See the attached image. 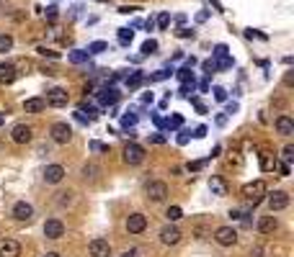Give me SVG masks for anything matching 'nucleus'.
Masks as SVG:
<instances>
[{"instance_id":"nucleus-41","label":"nucleus","mask_w":294,"mask_h":257,"mask_svg":"<svg viewBox=\"0 0 294 257\" xmlns=\"http://www.w3.org/2000/svg\"><path fill=\"white\" fill-rule=\"evenodd\" d=\"M176 36H178V39H191V36H194V31H191V28H183V26H181V28L176 31Z\"/></svg>"},{"instance_id":"nucleus-36","label":"nucleus","mask_w":294,"mask_h":257,"mask_svg":"<svg viewBox=\"0 0 294 257\" xmlns=\"http://www.w3.org/2000/svg\"><path fill=\"white\" fill-rule=\"evenodd\" d=\"M191 93H194V82H183V88L178 90V95L181 98H191Z\"/></svg>"},{"instance_id":"nucleus-18","label":"nucleus","mask_w":294,"mask_h":257,"mask_svg":"<svg viewBox=\"0 0 294 257\" xmlns=\"http://www.w3.org/2000/svg\"><path fill=\"white\" fill-rule=\"evenodd\" d=\"M13 80H16V67L11 62H0V82L11 85Z\"/></svg>"},{"instance_id":"nucleus-5","label":"nucleus","mask_w":294,"mask_h":257,"mask_svg":"<svg viewBox=\"0 0 294 257\" xmlns=\"http://www.w3.org/2000/svg\"><path fill=\"white\" fill-rule=\"evenodd\" d=\"M145 159V149L140 147V144H127V147H124V162H127V165H140Z\"/></svg>"},{"instance_id":"nucleus-38","label":"nucleus","mask_w":294,"mask_h":257,"mask_svg":"<svg viewBox=\"0 0 294 257\" xmlns=\"http://www.w3.org/2000/svg\"><path fill=\"white\" fill-rule=\"evenodd\" d=\"M212 93H215V101H220V103L227 101V90H225V88H215Z\"/></svg>"},{"instance_id":"nucleus-32","label":"nucleus","mask_w":294,"mask_h":257,"mask_svg":"<svg viewBox=\"0 0 294 257\" xmlns=\"http://www.w3.org/2000/svg\"><path fill=\"white\" fill-rule=\"evenodd\" d=\"M155 23H157V26H160V28L165 31L168 26H171V13H168V11H163V13L157 16V21H155Z\"/></svg>"},{"instance_id":"nucleus-26","label":"nucleus","mask_w":294,"mask_h":257,"mask_svg":"<svg viewBox=\"0 0 294 257\" xmlns=\"http://www.w3.org/2000/svg\"><path fill=\"white\" fill-rule=\"evenodd\" d=\"M181 123H183V116H181V113H176V116H171V118L165 121V128L176 132V128H181Z\"/></svg>"},{"instance_id":"nucleus-55","label":"nucleus","mask_w":294,"mask_h":257,"mask_svg":"<svg viewBox=\"0 0 294 257\" xmlns=\"http://www.w3.org/2000/svg\"><path fill=\"white\" fill-rule=\"evenodd\" d=\"M217 123H220V126H225V123H227V116H225V113H220V116H217Z\"/></svg>"},{"instance_id":"nucleus-43","label":"nucleus","mask_w":294,"mask_h":257,"mask_svg":"<svg viewBox=\"0 0 294 257\" xmlns=\"http://www.w3.org/2000/svg\"><path fill=\"white\" fill-rule=\"evenodd\" d=\"M67 203H72V193L67 190V193H60V206H67Z\"/></svg>"},{"instance_id":"nucleus-11","label":"nucleus","mask_w":294,"mask_h":257,"mask_svg":"<svg viewBox=\"0 0 294 257\" xmlns=\"http://www.w3.org/2000/svg\"><path fill=\"white\" fill-rule=\"evenodd\" d=\"M13 216H16L18 221H31V219H34V206L26 203V201H18V203L13 206Z\"/></svg>"},{"instance_id":"nucleus-31","label":"nucleus","mask_w":294,"mask_h":257,"mask_svg":"<svg viewBox=\"0 0 294 257\" xmlns=\"http://www.w3.org/2000/svg\"><path fill=\"white\" fill-rule=\"evenodd\" d=\"M142 80H145L142 72H132V75L127 77V85H129V88H137V85H142Z\"/></svg>"},{"instance_id":"nucleus-27","label":"nucleus","mask_w":294,"mask_h":257,"mask_svg":"<svg viewBox=\"0 0 294 257\" xmlns=\"http://www.w3.org/2000/svg\"><path fill=\"white\" fill-rule=\"evenodd\" d=\"M132 39H135L132 28H119V41H121V44H132Z\"/></svg>"},{"instance_id":"nucleus-4","label":"nucleus","mask_w":294,"mask_h":257,"mask_svg":"<svg viewBox=\"0 0 294 257\" xmlns=\"http://www.w3.org/2000/svg\"><path fill=\"white\" fill-rule=\"evenodd\" d=\"M11 139H13L16 144H29V142L34 139L31 126H26V123H16V126H13V132H11Z\"/></svg>"},{"instance_id":"nucleus-19","label":"nucleus","mask_w":294,"mask_h":257,"mask_svg":"<svg viewBox=\"0 0 294 257\" xmlns=\"http://www.w3.org/2000/svg\"><path fill=\"white\" fill-rule=\"evenodd\" d=\"M276 132L284 134V137L294 134V121H291L289 116H279V118H276Z\"/></svg>"},{"instance_id":"nucleus-50","label":"nucleus","mask_w":294,"mask_h":257,"mask_svg":"<svg viewBox=\"0 0 294 257\" xmlns=\"http://www.w3.org/2000/svg\"><path fill=\"white\" fill-rule=\"evenodd\" d=\"M47 18H49V21H55V18H57V8H55V6H52V8H47Z\"/></svg>"},{"instance_id":"nucleus-42","label":"nucleus","mask_w":294,"mask_h":257,"mask_svg":"<svg viewBox=\"0 0 294 257\" xmlns=\"http://www.w3.org/2000/svg\"><path fill=\"white\" fill-rule=\"evenodd\" d=\"M215 57H217V59L227 57V47H225V44H217V47H215Z\"/></svg>"},{"instance_id":"nucleus-57","label":"nucleus","mask_w":294,"mask_h":257,"mask_svg":"<svg viewBox=\"0 0 294 257\" xmlns=\"http://www.w3.org/2000/svg\"><path fill=\"white\" fill-rule=\"evenodd\" d=\"M135 254H137V252H135V249H129V252H124L121 257H135Z\"/></svg>"},{"instance_id":"nucleus-17","label":"nucleus","mask_w":294,"mask_h":257,"mask_svg":"<svg viewBox=\"0 0 294 257\" xmlns=\"http://www.w3.org/2000/svg\"><path fill=\"white\" fill-rule=\"evenodd\" d=\"M276 227H279V221H276L274 213H271V216H261V219H258V232H261V234H274Z\"/></svg>"},{"instance_id":"nucleus-54","label":"nucleus","mask_w":294,"mask_h":257,"mask_svg":"<svg viewBox=\"0 0 294 257\" xmlns=\"http://www.w3.org/2000/svg\"><path fill=\"white\" fill-rule=\"evenodd\" d=\"M227 113H237V103H227Z\"/></svg>"},{"instance_id":"nucleus-13","label":"nucleus","mask_w":294,"mask_h":257,"mask_svg":"<svg viewBox=\"0 0 294 257\" xmlns=\"http://www.w3.org/2000/svg\"><path fill=\"white\" fill-rule=\"evenodd\" d=\"M21 244L16 239H0V257H18Z\"/></svg>"},{"instance_id":"nucleus-37","label":"nucleus","mask_w":294,"mask_h":257,"mask_svg":"<svg viewBox=\"0 0 294 257\" xmlns=\"http://www.w3.org/2000/svg\"><path fill=\"white\" fill-rule=\"evenodd\" d=\"M204 165H206V159H194V162H189V173H199Z\"/></svg>"},{"instance_id":"nucleus-8","label":"nucleus","mask_w":294,"mask_h":257,"mask_svg":"<svg viewBox=\"0 0 294 257\" xmlns=\"http://www.w3.org/2000/svg\"><path fill=\"white\" fill-rule=\"evenodd\" d=\"M215 239H217L222 247H232V244L237 242V232H235L232 227H220V229L215 232Z\"/></svg>"},{"instance_id":"nucleus-9","label":"nucleus","mask_w":294,"mask_h":257,"mask_svg":"<svg viewBox=\"0 0 294 257\" xmlns=\"http://www.w3.org/2000/svg\"><path fill=\"white\" fill-rule=\"evenodd\" d=\"M44 237H47V239H62V237H65V224H62L60 219H49V221L44 224Z\"/></svg>"},{"instance_id":"nucleus-49","label":"nucleus","mask_w":294,"mask_h":257,"mask_svg":"<svg viewBox=\"0 0 294 257\" xmlns=\"http://www.w3.org/2000/svg\"><path fill=\"white\" fill-rule=\"evenodd\" d=\"M39 52L44 54V57H52V59H57V57H60V54H57V52H52V49H39Z\"/></svg>"},{"instance_id":"nucleus-44","label":"nucleus","mask_w":294,"mask_h":257,"mask_svg":"<svg viewBox=\"0 0 294 257\" xmlns=\"http://www.w3.org/2000/svg\"><path fill=\"white\" fill-rule=\"evenodd\" d=\"M91 149H93V152H109V147L101 144V142H91Z\"/></svg>"},{"instance_id":"nucleus-52","label":"nucleus","mask_w":294,"mask_h":257,"mask_svg":"<svg viewBox=\"0 0 294 257\" xmlns=\"http://www.w3.org/2000/svg\"><path fill=\"white\" fill-rule=\"evenodd\" d=\"M145 28H147V31H152V28H155V21H152V18H147V21H145Z\"/></svg>"},{"instance_id":"nucleus-12","label":"nucleus","mask_w":294,"mask_h":257,"mask_svg":"<svg viewBox=\"0 0 294 257\" xmlns=\"http://www.w3.org/2000/svg\"><path fill=\"white\" fill-rule=\"evenodd\" d=\"M62 178H65V167H62V165H49V167L44 170V180H47L49 185L62 183Z\"/></svg>"},{"instance_id":"nucleus-45","label":"nucleus","mask_w":294,"mask_h":257,"mask_svg":"<svg viewBox=\"0 0 294 257\" xmlns=\"http://www.w3.org/2000/svg\"><path fill=\"white\" fill-rule=\"evenodd\" d=\"M194 137H196V139L206 137V126H196V128H194Z\"/></svg>"},{"instance_id":"nucleus-10","label":"nucleus","mask_w":294,"mask_h":257,"mask_svg":"<svg viewBox=\"0 0 294 257\" xmlns=\"http://www.w3.org/2000/svg\"><path fill=\"white\" fill-rule=\"evenodd\" d=\"M147 229V219L142 216V213H132V216L127 219V232L129 234H142Z\"/></svg>"},{"instance_id":"nucleus-56","label":"nucleus","mask_w":294,"mask_h":257,"mask_svg":"<svg viewBox=\"0 0 294 257\" xmlns=\"http://www.w3.org/2000/svg\"><path fill=\"white\" fill-rule=\"evenodd\" d=\"M206 16H209V13H206V11H201V13H199V16H196V21H199V23H201V21H206Z\"/></svg>"},{"instance_id":"nucleus-24","label":"nucleus","mask_w":294,"mask_h":257,"mask_svg":"<svg viewBox=\"0 0 294 257\" xmlns=\"http://www.w3.org/2000/svg\"><path fill=\"white\" fill-rule=\"evenodd\" d=\"M11 49H13V36L0 34V54H6V52H11Z\"/></svg>"},{"instance_id":"nucleus-6","label":"nucleus","mask_w":294,"mask_h":257,"mask_svg":"<svg viewBox=\"0 0 294 257\" xmlns=\"http://www.w3.org/2000/svg\"><path fill=\"white\" fill-rule=\"evenodd\" d=\"M67 101H70V95H67V90H62V88H52L49 93H47V106H52V108H62V106H67Z\"/></svg>"},{"instance_id":"nucleus-16","label":"nucleus","mask_w":294,"mask_h":257,"mask_svg":"<svg viewBox=\"0 0 294 257\" xmlns=\"http://www.w3.org/2000/svg\"><path fill=\"white\" fill-rule=\"evenodd\" d=\"M160 242H163V244H178V242H181V232H178L176 227H165V229L160 232Z\"/></svg>"},{"instance_id":"nucleus-47","label":"nucleus","mask_w":294,"mask_h":257,"mask_svg":"<svg viewBox=\"0 0 294 257\" xmlns=\"http://www.w3.org/2000/svg\"><path fill=\"white\" fill-rule=\"evenodd\" d=\"M189 139H191V137H189V132H181V134H178V144H181V147H183V144H189Z\"/></svg>"},{"instance_id":"nucleus-15","label":"nucleus","mask_w":294,"mask_h":257,"mask_svg":"<svg viewBox=\"0 0 294 257\" xmlns=\"http://www.w3.org/2000/svg\"><path fill=\"white\" fill-rule=\"evenodd\" d=\"M116 101H119V93H116L114 85H106V88L98 93V103H101V106H114Z\"/></svg>"},{"instance_id":"nucleus-34","label":"nucleus","mask_w":294,"mask_h":257,"mask_svg":"<svg viewBox=\"0 0 294 257\" xmlns=\"http://www.w3.org/2000/svg\"><path fill=\"white\" fill-rule=\"evenodd\" d=\"M96 173H98V165H93V162L83 167V178H86V180H88V178H96Z\"/></svg>"},{"instance_id":"nucleus-53","label":"nucleus","mask_w":294,"mask_h":257,"mask_svg":"<svg viewBox=\"0 0 294 257\" xmlns=\"http://www.w3.org/2000/svg\"><path fill=\"white\" fill-rule=\"evenodd\" d=\"M152 101H155L152 93H145V95H142V103H152Z\"/></svg>"},{"instance_id":"nucleus-39","label":"nucleus","mask_w":294,"mask_h":257,"mask_svg":"<svg viewBox=\"0 0 294 257\" xmlns=\"http://www.w3.org/2000/svg\"><path fill=\"white\" fill-rule=\"evenodd\" d=\"M291 159H294V147H291V144H286V147H284V162L289 165Z\"/></svg>"},{"instance_id":"nucleus-48","label":"nucleus","mask_w":294,"mask_h":257,"mask_svg":"<svg viewBox=\"0 0 294 257\" xmlns=\"http://www.w3.org/2000/svg\"><path fill=\"white\" fill-rule=\"evenodd\" d=\"M150 142H152V144H163V142H165V137H163V134H152V137H150Z\"/></svg>"},{"instance_id":"nucleus-35","label":"nucleus","mask_w":294,"mask_h":257,"mask_svg":"<svg viewBox=\"0 0 294 257\" xmlns=\"http://www.w3.org/2000/svg\"><path fill=\"white\" fill-rule=\"evenodd\" d=\"M165 77H171V70H157L155 75H150V82H160Z\"/></svg>"},{"instance_id":"nucleus-14","label":"nucleus","mask_w":294,"mask_h":257,"mask_svg":"<svg viewBox=\"0 0 294 257\" xmlns=\"http://www.w3.org/2000/svg\"><path fill=\"white\" fill-rule=\"evenodd\" d=\"M88 249H91V257H109L111 254V247H109V242L106 239H93L91 244H88Z\"/></svg>"},{"instance_id":"nucleus-7","label":"nucleus","mask_w":294,"mask_h":257,"mask_svg":"<svg viewBox=\"0 0 294 257\" xmlns=\"http://www.w3.org/2000/svg\"><path fill=\"white\" fill-rule=\"evenodd\" d=\"M49 134H52V139H55L57 144H67V142L72 139V128H70L67 123H62V121H60V123H55V126H52V132H49Z\"/></svg>"},{"instance_id":"nucleus-22","label":"nucleus","mask_w":294,"mask_h":257,"mask_svg":"<svg viewBox=\"0 0 294 257\" xmlns=\"http://www.w3.org/2000/svg\"><path fill=\"white\" fill-rule=\"evenodd\" d=\"M274 167H276V157L269 154V152H263L261 154V170H263V173H271Z\"/></svg>"},{"instance_id":"nucleus-51","label":"nucleus","mask_w":294,"mask_h":257,"mask_svg":"<svg viewBox=\"0 0 294 257\" xmlns=\"http://www.w3.org/2000/svg\"><path fill=\"white\" fill-rule=\"evenodd\" d=\"M135 11H140V8H127V6L119 8V13H124V16H129V13H135Z\"/></svg>"},{"instance_id":"nucleus-20","label":"nucleus","mask_w":294,"mask_h":257,"mask_svg":"<svg viewBox=\"0 0 294 257\" xmlns=\"http://www.w3.org/2000/svg\"><path fill=\"white\" fill-rule=\"evenodd\" d=\"M209 190H212L215 196H227V183L220 175H212L209 178Z\"/></svg>"},{"instance_id":"nucleus-30","label":"nucleus","mask_w":294,"mask_h":257,"mask_svg":"<svg viewBox=\"0 0 294 257\" xmlns=\"http://www.w3.org/2000/svg\"><path fill=\"white\" fill-rule=\"evenodd\" d=\"M106 49H109L106 41H93V44L88 47V54H101V52H106Z\"/></svg>"},{"instance_id":"nucleus-40","label":"nucleus","mask_w":294,"mask_h":257,"mask_svg":"<svg viewBox=\"0 0 294 257\" xmlns=\"http://www.w3.org/2000/svg\"><path fill=\"white\" fill-rule=\"evenodd\" d=\"M276 170H279V173H281V175H284V178H286V175H289V173H291V167H289V165H286V162H276Z\"/></svg>"},{"instance_id":"nucleus-3","label":"nucleus","mask_w":294,"mask_h":257,"mask_svg":"<svg viewBox=\"0 0 294 257\" xmlns=\"http://www.w3.org/2000/svg\"><path fill=\"white\" fill-rule=\"evenodd\" d=\"M269 198V208H271V213L274 211H284L286 206H289V193H284V190H274V193H266Z\"/></svg>"},{"instance_id":"nucleus-23","label":"nucleus","mask_w":294,"mask_h":257,"mask_svg":"<svg viewBox=\"0 0 294 257\" xmlns=\"http://www.w3.org/2000/svg\"><path fill=\"white\" fill-rule=\"evenodd\" d=\"M72 65H83V62H88V52H83V49H75V52H70V57H67Z\"/></svg>"},{"instance_id":"nucleus-25","label":"nucleus","mask_w":294,"mask_h":257,"mask_svg":"<svg viewBox=\"0 0 294 257\" xmlns=\"http://www.w3.org/2000/svg\"><path fill=\"white\" fill-rule=\"evenodd\" d=\"M121 126L127 128V132H129V128H135V126H137V116H135L132 111H129V113H124V116H121Z\"/></svg>"},{"instance_id":"nucleus-33","label":"nucleus","mask_w":294,"mask_h":257,"mask_svg":"<svg viewBox=\"0 0 294 257\" xmlns=\"http://www.w3.org/2000/svg\"><path fill=\"white\" fill-rule=\"evenodd\" d=\"M178 80H181V82H194V72H191V67H181V70H178Z\"/></svg>"},{"instance_id":"nucleus-29","label":"nucleus","mask_w":294,"mask_h":257,"mask_svg":"<svg viewBox=\"0 0 294 257\" xmlns=\"http://www.w3.org/2000/svg\"><path fill=\"white\" fill-rule=\"evenodd\" d=\"M165 216H168V221H178V219H183V211H181L178 206H171Z\"/></svg>"},{"instance_id":"nucleus-46","label":"nucleus","mask_w":294,"mask_h":257,"mask_svg":"<svg viewBox=\"0 0 294 257\" xmlns=\"http://www.w3.org/2000/svg\"><path fill=\"white\" fill-rule=\"evenodd\" d=\"M245 36H248V39H253V36H258V39H266V34H258L256 28H248V31H245Z\"/></svg>"},{"instance_id":"nucleus-2","label":"nucleus","mask_w":294,"mask_h":257,"mask_svg":"<svg viewBox=\"0 0 294 257\" xmlns=\"http://www.w3.org/2000/svg\"><path fill=\"white\" fill-rule=\"evenodd\" d=\"M165 196H168V185H165L163 180H152V183H147V198H150L152 203L165 201Z\"/></svg>"},{"instance_id":"nucleus-21","label":"nucleus","mask_w":294,"mask_h":257,"mask_svg":"<svg viewBox=\"0 0 294 257\" xmlns=\"http://www.w3.org/2000/svg\"><path fill=\"white\" fill-rule=\"evenodd\" d=\"M44 98H29V101H23V111L26 113H41L44 111Z\"/></svg>"},{"instance_id":"nucleus-1","label":"nucleus","mask_w":294,"mask_h":257,"mask_svg":"<svg viewBox=\"0 0 294 257\" xmlns=\"http://www.w3.org/2000/svg\"><path fill=\"white\" fill-rule=\"evenodd\" d=\"M240 193H243V198L248 201V206H258V203L266 198L269 190H266V183H263V180H253V183H245Z\"/></svg>"},{"instance_id":"nucleus-58","label":"nucleus","mask_w":294,"mask_h":257,"mask_svg":"<svg viewBox=\"0 0 294 257\" xmlns=\"http://www.w3.org/2000/svg\"><path fill=\"white\" fill-rule=\"evenodd\" d=\"M47 257H60V254H57V252H49V254H47Z\"/></svg>"},{"instance_id":"nucleus-28","label":"nucleus","mask_w":294,"mask_h":257,"mask_svg":"<svg viewBox=\"0 0 294 257\" xmlns=\"http://www.w3.org/2000/svg\"><path fill=\"white\" fill-rule=\"evenodd\" d=\"M155 52H157V41H155V39H147L145 44H142V54L150 57V54H155Z\"/></svg>"}]
</instances>
